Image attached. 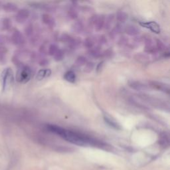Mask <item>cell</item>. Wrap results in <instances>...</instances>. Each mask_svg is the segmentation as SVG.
I'll return each instance as SVG.
<instances>
[{"mask_svg": "<svg viewBox=\"0 0 170 170\" xmlns=\"http://www.w3.org/2000/svg\"><path fill=\"white\" fill-rule=\"evenodd\" d=\"M140 25L142 26L146 27L149 29H150L152 31L156 33H159L160 32V28L156 22L154 21H149V22H146V23H140Z\"/></svg>", "mask_w": 170, "mask_h": 170, "instance_id": "4", "label": "cell"}, {"mask_svg": "<svg viewBox=\"0 0 170 170\" xmlns=\"http://www.w3.org/2000/svg\"><path fill=\"white\" fill-rule=\"evenodd\" d=\"M31 76V71L28 67H23L19 69L17 73V81L21 83H27Z\"/></svg>", "mask_w": 170, "mask_h": 170, "instance_id": "3", "label": "cell"}, {"mask_svg": "<svg viewBox=\"0 0 170 170\" xmlns=\"http://www.w3.org/2000/svg\"><path fill=\"white\" fill-rule=\"evenodd\" d=\"M12 40L14 44L19 45L21 43L22 41V36L20 34L19 31H16L12 37Z\"/></svg>", "mask_w": 170, "mask_h": 170, "instance_id": "6", "label": "cell"}, {"mask_svg": "<svg viewBox=\"0 0 170 170\" xmlns=\"http://www.w3.org/2000/svg\"><path fill=\"white\" fill-rule=\"evenodd\" d=\"M27 17V12L26 10H21L20 11L16 16V19L18 22H22Z\"/></svg>", "mask_w": 170, "mask_h": 170, "instance_id": "9", "label": "cell"}, {"mask_svg": "<svg viewBox=\"0 0 170 170\" xmlns=\"http://www.w3.org/2000/svg\"><path fill=\"white\" fill-rule=\"evenodd\" d=\"M1 78L2 83V91H6L12 86L14 82L13 73L12 69L11 68L5 69L2 73Z\"/></svg>", "mask_w": 170, "mask_h": 170, "instance_id": "2", "label": "cell"}, {"mask_svg": "<svg viewBox=\"0 0 170 170\" xmlns=\"http://www.w3.org/2000/svg\"><path fill=\"white\" fill-rule=\"evenodd\" d=\"M64 78L70 83H74V81H75V79H76L75 74H74L73 71H68L65 74V75H64Z\"/></svg>", "mask_w": 170, "mask_h": 170, "instance_id": "10", "label": "cell"}, {"mask_svg": "<svg viewBox=\"0 0 170 170\" xmlns=\"http://www.w3.org/2000/svg\"><path fill=\"white\" fill-rule=\"evenodd\" d=\"M3 9L7 12H15L17 9V6L13 3H7L3 5Z\"/></svg>", "mask_w": 170, "mask_h": 170, "instance_id": "8", "label": "cell"}, {"mask_svg": "<svg viewBox=\"0 0 170 170\" xmlns=\"http://www.w3.org/2000/svg\"><path fill=\"white\" fill-rule=\"evenodd\" d=\"M0 43L1 44L6 43V36L4 35L0 36Z\"/></svg>", "mask_w": 170, "mask_h": 170, "instance_id": "11", "label": "cell"}, {"mask_svg": "<svg viewBox=\"0 0 170 170\" xmlns=\"http://www.w3.org/2000/svg\"><path fill=\"white\" fill-rule=\"evenodd\" d=\"M48 129L50 131L62 137L67 142L78 145V146H91H91H97L98 144L94 139L85 136L83 134L69 131L57 126L49 125V126H48Z\"/></svg>", "mask_w": 170, "mask_h": 170, "instance_id": "1", "label": "cell"}, {"mask_svg": "<svg viewBox=\"0 0 170 170\" xmlns=\"http://www.w3.org/2000/svg\"><path fill=\"white\" fill-rule=\"evenodd\" d=\"M11 26V21L9 19L3 18L0 20V29L2 31L8 29Z\"/></svg>", "mask_w": 170, "mask_h": 170, "instance_id": "5", "label": "cell"}, {"mask_svg": "<svg viewBox=\"0 0 170 170\" xmlns=\"http://www.w3.org/2000/svg\"><path fill=\"white\" fill-rule=\"evenodd\" d=\"M50 74H51V71H50V70H48V69L41 70V71H39V73L37 74V79H38L39 81H40V80H42L45 77L49 76Z\"/></svg>", "mask_w": 170, "mask_h": 170, "instance_id": "7", "label": "cell"}]
</instances>
